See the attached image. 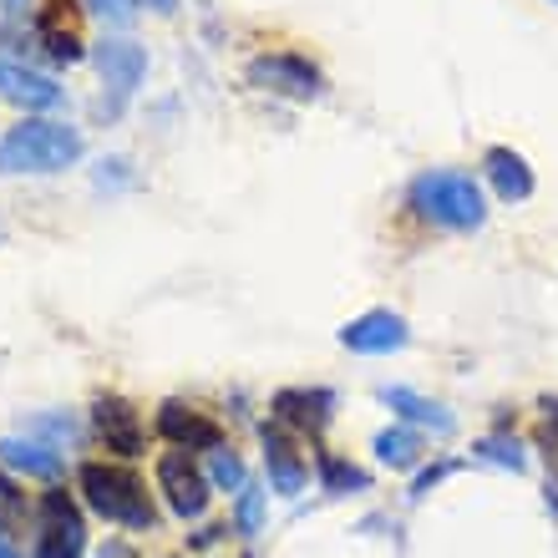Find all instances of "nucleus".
Masks as SVG:
<instances>
[{"mask_svg":"<svg viewBox=\"0 0 558 558\" xmlns=\"http://www.w3.org/2000/svg\"><path fill=\"white\" fill-rule=\"evenodd\" d=\"M21 523H26V493H21V487L0 472V538H5V533H15Z\"/></svg>","mask_w":558,"mask_h":558,"instance_id":"20","label":"nucleus"},{"mask_svg":"<svg viewBox=\"0 0 558 558\" xmlns=\"http://www.w3.org/2000/svg\"><path fill=\"white\" fill-rule=\"evenodd\" d=\"M97 76H102V112L107 118H118L122 107L133 102V92L143 87L147 76V51L137 41H128V36H107L102 46H97Z\"/></svg>","mask_w":558,"mask_h":558,"instance_id":"4","label":"nucleus"},{"mask_svg":"<svg viewBox=\"0 0 558 558\" xmlns=\"http://www.w3.org/2000/svg\"><path fill=\"white\" fill-rule=\"evenodd\" d=\"M208 477H214L223 493H244V483H250V477H244V462H239L229 447H219V452H214V462H208Z\"/></svg>","mask_w":558,"mask_h":558,"instance_id":"21","label":"nucleus"},{"mask_svg":"<svg viewBox=\"0 0 558 558\" xmlns=\"http://www.w3.org/2000/svg\"><path fill=\"white\" fill-rule=\"evenodd\" d=\"M259 508H265V493H259V487H250L244 483V498H239V523H244V529H259Z\"/></svg>","mask_w":558,"mask_h":558,"instance_id":"23","label":"nucleus"},{"mask_svg":"<svg viewBox=\"0 0 558 558\" xmlns=\"http://www.w3.org/2000/svg\"><path fill=\"white\" fill-rule=\"evenodd\" d=\"M0 97L26 112H46V107H61V87L46 72H31L26 61L0 57Z\"/></svg>","mask_w":558,"mask_h":558,"instance_id":"11","label":"nucleus"},{"mask_svg":"<svg viewBox=\"0 0 558 558\" xmlns=\"http://www.w3.org/2000/svg\"><path fill=\"white\" fill-rule=\"evenodd\" d=\"M477 452H483L487 462H498V468H513V472L529 468L523 447H518V441H508V437H487V441H477Z\"/></svg>","mask_w":558,"mask_h":558,"instance_id":"22","label":"nucleus"},{"mask_svg":"<svg viewBox=\"0 0 558 558\" xmlns=\"http://www.w3.org/2000/svg\"><path fill=\"white\" fill-rule=\"evenodd\" d=\"M97 558H137V554H133V548H128V544H118V538H112V544H107Z\"/></svg>","mask_w":558,"mask_h":558,"instance_id":"25","label":"nucleus"},{"mask_svg":"<svg viewBox=\"0 0 558 558\" xmlns=\"http://www.w3.org/2000/svg\"><path fill=\"white\" fill-rule=\"evenodd\" d=\"M36 46L57 66L82 61V26H76V0H46L36 15Z\"/></svg>","mask_w":558,"mask_h":558,"instance_id":"9","label":"nucleus"},{"mask_svg":"<svg viewBox=\"0 0 558 558\" xmlns=\"http://www.w3.org/2000/svg\"><path fill=\"white\" fill-rule=\"evenodd\" d=\"M0 558H21V554H15V548H5V544H0Z\"/></svg>","mask_w":558,"mask_h":558,"instance_id":"29","label":"nucleus"},{"mask_svg":"<svg viewBox=\"0 0 558 558\" xmlns=\"http://www.w3.org/2000/svg\"><path fill=\"white\" fill-rule=\"evenodd\" d=\"M381 401L391 407V412L407 416V422L426 426V432H437V437H452V426H457V422H452V412H447V407H437V401L416 397V391H407V386H386Z\"/></svg>","mask_w":558,"mask_h":558,"instance_id":"17","label":"nucleus"},{"mask_svg":"<svg viewBox=\"0 0 558 558\" xmlns=\"http://www.w3.org/2000/svg\"><path fill=\"white\" fill-rule=\"evenodd\" d=\"M265 462H269V483H275V493L294 498V493L305 487V462H300L294 441L284 437L279 426H265Z\"/></svg>","mask_w":558,"mask_h":558,"instance_id":"14","label":"nucleus"},{"mask_svg":"<svg viewBox=\"0 0 558 558\" xmlns=\"http://www.w3.org/2000/svg\"><path fill=\"white\" fill-rule=\"evenodd\" d=\"M87 143L76 128L51 118H26L15 122L11 133L0 137V178H21V173H66L72 162H82Z\"/></svg>","mask_w":558,"mask_h":558,"instance_id":"1","label":"nucleus"},{"mask_svg":"<svg viewBox=\"0 0 558 558\" xmlns=\"http://www.w3.org/2000/svg\"><path fill=\"white\" fill-rule=\"evenodd\" d=\"M407 340H412V330H407V320H401L397 310H366V315H355L340 330V345H351L355 355H391Z\"/></svg>","mask_w":558,"mask_h":558,"instance_id":"8","label":"nucleus"},{"mask_svg":"<svg viewBox=\"0 0 558 558\" xmlns=\"http://www.w3.org/2000/svg\"><path fill=\"white\" fill-rule=\"evenodd\" d=\"M92 422H97V432H102L107 452H118V457H137V452H143V422H137V412L122 397H102V401H97V407H92Z\"/></svg>","mask_w":558,"mask_h":558,"instance_id":"12","label":"nucleus"},{"mask_svg":"<svg viewBox=\"0 0 558 558\" xmlns=\"http://www.w3.org/2000/svg\"><path fill=\"white\" fill-rule=\"evenodd\" d=\"M544 412H548V426L558 432V401H544Z\"/></svg>","mask_w":558,"mask_h":558,"instance_id":"27","label":"nucleus"},{"mask_svg":"<svg viewBox=\"0 0 558 558\" xmlns=\"http://www.w3.org/2000/svg\"><path fill=\"white\" fill-rule=\"evenodd\" d=\"M320 462V483H325V493H366L371 487V477L361 468H351V462H340V457H330V452H320L315 457Z\"/></svg>","mask_w":558,"mask_h":558,"instance_id":"19","label":"nucleus"},{"mask_svg":"<svg viewBox=\"0 0 558 558\" xmlns=\"http://www.w3.org/2000/svg\"><path fill=\"white\" fill-rule=\"evenodd\" d=\"M336 412V397L330 391H279L275 397V416L279 422L300 426V432H320Z\"/></svg>","mask_w":558,"mask_h":558,"instance_id":"15","label":"nucleus"},{"mask_svg":"<svg viewBox=\"0 0 558 558\" xmlns=\"http://www.w3.org/2000/svg\"><path fill=\"white\" fill-rule=\"evenodd\" d=\"M407 198H412L416 219L437 223V229H452V234H472V229L487 223V198H483V189H477V178L457 173V168L416 173Z\"/></svg>","mask_w":558,"mask_h":558,"instance_id":"2","label":"nucleus"},{"mask_svg":"<svg viewBox=\"0 0 558 558\" xmlns=\"http://www.w3.org/2000/svg\"><path fill=\"white\" fill-rule=\"evenodd\" d=\"M133 5L137 0H92V11L102 15V21H112V26H128V21H133Z\"/></svg>","mask_w":558,"mask_h":558,"instance_id":"24","label":"nucleus"},{"mask_svg":"<svg viewBox=\"0 0 558 558\" xmlns=\"http://www.w3.org/2000/svg\"><path fill=\"white\" fill-rule=\"evenodd\" d=\"M143 5H153L158 15H173L178 11V0H143Z\"/></svg>","mask_w":558,"mask_h":558,"instance_id":"26","label":"nucleus"},{"mask_svg":"<svg viewBox=\"0 0 558 558\" xmlns=\"http://www.w3.org/2000/svg\"><path fill=\"white\" fill-rule=\"evenodd\" d=\"M158 487H162V498H168V508H173L178 518H204L208 513V477L193 468L183 447L168 452V457H158Z\"/></svg>","mask_w":558,"mask_h":558,"instance_id":"7","label":"nucleus"},{"mask_svg":"<svg viewBox=\"0 0 558 558\" xmlns=\"http://www.w3.org/2000/svg\"><path fill=\"white\" fill-rule=\"evenodd\" d=\"M554 5H558V0H554Z\"/></svg>","mask_w":558,"mask_h":558,"instance_id":"30","label":"nucleus"},{"mask_svg":"<svg viewBox=\"0 0 558 558\" xmlns=\"http://www.w3.org/2000/svg\"><path fill=\"white\" fill-rule=\"evenodd\" d=\"M21 5H26V0H0V11H5V15H15Z\"/></svg>","mask_w":558,"mask_h":558,"instance_id":"28","label":"nucleus"},{"mask_svg":"<svg viewBox=\"0 0 558 558\" xmlns=\"http://www.w3.org/2000/svg\"><path fill=\"white\" fill-rule=\"evenodd\" d=\"M0 462L15 472H26V477H46V483L61 472L57 447H46V441H36V437H5L0 441Z\"/></svg>","mask_w":558,"mask_h":558,"instance_id":"16","label":"nucleus"},{"mask_svg":"<svg viewBox=\"0 0 558 558\" xmlns=\"http://www.w3.org/2000/svg\"><path fill=\"white\" fill-rule=\"evenodd\" d=\"M82 548H87V523L76 513V502L66 498V493H46L36 558H82Z\"/></svg>","mask_w":558,"mask_h":558,"instance_id":"6","label":"nucleus"},{"mask_svg":"<svg viewBox=\"0 0 558 558\" xmlns=\"http://www.w3.org/2000/svg\"><path fill=\"white\" fill-rule=\"evenodd\" d=\"M483 173H487V183H493V193H498L502 204H523V198H533V168H529L523 153H513V147H487Z\"/></svg>","mask_w":558,"mask_h":558,"instance_id":"13","label":"nucleus"},{"mask_svg":"<svg viewBox=\"0 0 558 558\" xmlns=\"http://www.w3.org/2000/svg\"><path fill=\"white\" fill-rule=\"evenodd\" d=\"M82 483V498H87L92 513H102L107 523H122V529H158V508L147 498V483L128 468H112V462H82L76 472Z\"/></svg>","mask_w":558,"mask_h":558,"instance_id":"3","label":"nucleus"},{"mask_svg":"<svg viewBox=\"0 0 558 558\" xmlns=\"http://www.w3.org/2000/svg\"><path fill=\"white\" fill-rule=\"evenodd\" d=\"M422 457H426V447H422V437H416L412 426H391V432H381V437H376V462H381V468H391V472L416 468Z\"/></svg>","mask_w":558,"mask_h":558,"instance_id":"18","label":"nucleus"},{"mask_svg":"<svg viewBox=\"0 0 558 558\" xmlns=\"http://www.w3.org/2000/svg\"><path fill=\"white\" fill-rule=\"evenodd\" d=\"M244 76H250V87L275 92V97H290V102H310V97L320 92V72H315L305 57H294V51L254 57L250 66H244Z\"/></svg>","mask_w":558,"mask_h":558,"instance_id":"5","label":"nucleus"},{"mask_svg":"<svg viewBox=\"0 0 558 558\" xmlns=\"http://www.w3.org/2000/svg\"><path fill=\"white\" fill-rule=\"evenodd\" d=\"M158 432L173 441V447H183V452H219L223 447V426L208 422V416L193 412V407H183V401H162Z\"/></svg>","mask_w":558,"mask_h":558,"instance_id":"10","label":"nucleus"}]
</instances>
